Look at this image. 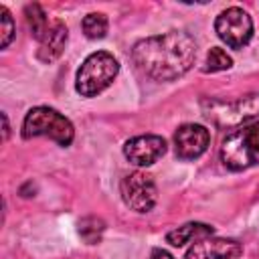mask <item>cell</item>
Here are the masks:
<instances>
[{"label":"cell","mask_w":259,"mask_h":259,"mask_svg":"<svg viewBox=\"0 0 259 259\" xmlns=\"http://www.w3.org/2000/svg\"><path fill=\"white\" fill-rule=\"evenodd\" d=\"M38 136H45V138L57 142L59 146L67 148V146H71V142L75 138V127L57 109L47 107V105H38V107H32L24 115L22 138L30 140V138H38Z\"/></svg>","instance_id":"277c9868"},{"label":"cell","mask_w":259,"mask_h":259,"mask_svg":"<svg viewBox=\"0 0 259 259\" xmlns=\"http://www.w3.org/2000/svg\"><path fill=\"white\" fill-rule=\"evenodd\" d=\"M14 32H16V28H14V20H12L10 10L6 6H0V47L2 49H6L12 42Z\"/></svg>","instance_id":"e0dca14e"},{"label":"cell","mask_w":259,"mask_h":259,"mask_svg":"<svg viewBox=\"0 0 259 259\" xmlns=\"http://www.w3.org/2000/svg\"><path fill=\"white\" fill-rule=\"evenodd\" d=\"M233 67V59L227 55V51H223L221 47H212L206 55V63H204V71L206 73H217V71H227Z\"/></svg>","instance_id":"2e32d148"},{"label":"cell","mask_w":259,"mask_h":259,"mask_svg":"<svg viewBox=\"0 0 259 259\" xmlns=\"http://www.w3.org/2000/svg\"><path fill=\"white\" fill-rule=\"evenodd\" d=\"M24 14H26V22H28V28L32 32V36L36 40H40L49 28V20H47V14L45 10L38 6V4H28L24 8Z\"/></svg>","instance_id":"4fadbf2b"},{"label":"cell","mask_w":259,"mask_h":259,"mask_svg":"<svg viewBox=\"0 0 259 259\" xmlns=\"http://www.w3.org/2000/svg\"><path fill=\"white\" fill-rule=\"evenodd\" d=\"M119 192H121L125 206H130L136 212L152 210L158 200L156 184H154L152 176H148L146 172H132V174L123 176L119 182Z\"/></svg>","instance_id":"52a82bcc"},{"label":"cell","mask_w":259,"mask_h":259,"mask_svg":"<svg viewBox=\"0 0 259 259\" xmlns=\"http://www.w3.org/2000/svg\"><path fill=\"white\" fill-rule=\"evenodd\" d=\"M67 38H69V30L65 26V22L55 20L53 24H49L45 36L38 40V61L42 63H53L55 59H59L67 47Z\"/></svg>","instance_id":"8fae6325"},{"label":"cell","mask_w":259,"mask_h":259,"mask_svg":"<svg viewBox=\"0 0 259 259\" xmlns=\"http://www.w3.org/2000/svg\"><path fill=\"white\" fill-rule=\"evenodd\" d=\"M107 26H109V24H107V16L101 14V12H89V14L83 18V22H81V28H83L85 36L91 38V40L103 38L105 32H107Z\"/></svg>","instance_id":"5bb4252c"},{"label":"cell","mask_w":259,"mask_h":259,"mask_svg":"<svg viewBox=\"0 0 259 259\" xmlns=\"http://www.w3.org/2000/svg\"><path fill=\"white\" fill-rule=\"evenodd\" d=\"M243 253L241 243L235 239L206 237L196 241L184 255V259H237Z\"/></svg>","instance_id":"30bf717a"},{"label":"cell","mask_w":259,"mask_h":259,"mask_svg":"<svg viewBox=\"0 0 259 259\" xmlns=\"http://www.w3.org/2000/svg\"><path fill=\"white\" fill-rule=\"evenodd\" d=\"M214 227L206 225V223H186L178 229H172L166 235V243H170L172 247H182L186 243H196L200 239L212 237Z\"/></svg>","instance_id":"7c38bea8"},{"label":"cell","mask_w":259,"mask_h":259,"mask_svg":"<svg viewBox=\"0 0 259 259\" xmlns=\"http://www.w3.org/2000/svg\"><path fill=\"white\" fill-rule=\"evenodd\" d=\"M150 259H174V257L166 249H154L152 255H150Z\"/></svg>","instance_id":"ac0fdd59"},{"label":"cell","mask_w":259,"mask_h":259,"mask_svg":"<svg viewBox=\"0 0 259 259\" xmlns=\"http://www.w3.org/2000/svg\"><path fill=\"white\" fill-rule=\"evenodd\" d=\"M103 231H105V223L101 219H97V217H85V219L79 221V235L89 245L99 243Z\"/></svg>","instance_id":"9a60e30c"},{"label":"cell","mask_w":259,"mask_h":259,"mask_svg":"<svg viewBox=\"0 0 259 259\" xmlns=\"http://www.w3.org/2000/svg\"><path fill=\"white\" fill-rule=\"evenodd\" d=\"M2 123H4V130H2V140L6 142L8 140V134H10V125H8V115L2 113Z\"/></svg>","instance_id":"d6986e66"},{"label":"cell","mask_w":259,"mask_h":259,"mask_svg":"<svg viewBox=\"0 0 259 259\" xmlns=\"http://www.w3.org/2000/svg\"><path fill=\"white\" fill-rule=\"evenodd\" d=\"M214 30L227 47L243 49L245 45H249V40L253 36V20L247 10H243L239 6H231L217 16Z\"/></svg>","instance_id":"8992f818"},{"label":"cell","mask_w":259,"mask_h":259,"mask_svg":"<svg viewBox=\"0 0 259 259\" xmlns=\"http://www.w3.org/2000/svg\"><path fill=\"white\" fill-rule=\"evenodd\" d=\"M204 115L221 127L243 125L255 115H259V93L245 95L237 101H202Z\"/></svg>","instance_id":"5b68a950"},{"label":"cell","mask_w":259,"mask_h":259,"mask_svg":"<svg viewBox=\"0 0 259 259\" xmlns=\"http://www.w3.org/2000/svg\"><path fill=\"white\" fill-rule=\"evenodd\" d=\"M164 154H166V142L162 136L156 134L136 136L123 144V156L134 166H152Z\"/></svg>","instance_id":"ba28073f"},{"label":"cell","mask_w":259,"mask_h":259,"mask_svg":"<svg viewBox=\"0 0 259 259\" xmlns=\"http://www.w3.org/2000/svg\"><path fill=\"white\" fill-rule=\"evenodd\" d=\"M119 73L117 59L107 51L91 53L77 71L75 89L81 97H95L105 91Z\"/></svg>","instance_id":"3957f363"},{"label":"cell","mask_w":259,"mask_h":259,"mask_svg":"<svg viewBox=\"0 0 259 259\" xmlns=\"http://www.w3.org/2000/svg\"><path fill=\"white\" fill-rule=\"evenodd\" d=\"M210 144V134L204 125L184 123L174 134V152L180 160H194L206 152Z\"/></svg>","instance_id":"9c48e42d"},{"label":"cell","mask_w":259,"mask_h":259,"mask_svg":"<svg viewBox=\"0 0 259 259\" xmlns=\"http://www.w3.org/2000/svg\"><path fill=\"white\" fill-rule=\"evenodd\" d=\"M221 162L235 172L259 164V119L227 134L221 146Z\"/></svg>","instance_id":"7a4b0ae2"},{"label":"cell","mask_w":259,"mask_h":259,"mask_svg":"<svg viewBox=\"0 0 259 259\" xmlns=\"http://www.w3.org/2000/svg\"><path fill=\"white\" fill-rule=\"evenodd\" d=\"M138 69L154 81H174L188 73L196 61V42L182 30L142 38L132 49Z\"/></svg>","instance_id":"6da1fadb"}]
</instances>
